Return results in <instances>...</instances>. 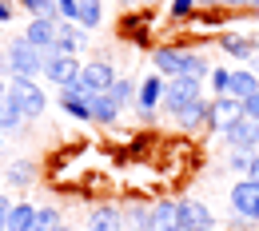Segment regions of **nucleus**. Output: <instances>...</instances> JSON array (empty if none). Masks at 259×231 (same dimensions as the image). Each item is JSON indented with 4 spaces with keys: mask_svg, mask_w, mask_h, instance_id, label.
I'll use <instances>...</instances> for the list:
<instances>
[{
    "mask_svg": "<svg viewBox=\"0 0 259 231\" xmlns=\"http://www.w3.org/2000/svg\"><path fill=\"white\" fill-rule=\"evenodd\" d=\"M0 20H12V8L8 4H0Z\"/></svg>",
    "mask_w": 259,
    "mask_h": 231,
    "instance_id": "nucleus-36",
    "label": "nucleus"
},
{
    "mask_svg": "<svg viewBox=\"0 0 259 231\" xmlns=\"http://www.w3.org/2000/svg\"><path fill=\"white\" fill-rule=\"evenodd\" d=\"M20 120H24V112H20V104L8 96H0V128H20Z\"/></svg>",
    "mask_w": 259,
    "mask_h": 231,
    "instance_id": "nucleus-22",
    "label": "nucleus"
},
{
    "mask_svg": "<svg viewBox=\"0 0 259 231\" xmlns=\"http://www.w3.org/2000/svg\"><path fill=\"white\" fill-rule=\"evenodd\" d=\"M180 227L184 231H211L215 219H211L207 203H199V199H180Z\"/></svg>",
    "mask_w": 259,
    "mask_h": 231,
    "instance_id": "nucleus-9",
    "label": "nucleus"
},
{
    "mask_svg": "<svg viewBox=\"0 0 259 231\" xmlns=\"http://www.w3.org/2000/svg\"><path fill=\"white\" fill-rule=\"evenodd\" d=\"M4 92H8V88H4V84H0V96H4Z\"/></svg>",
    "mask_w": 259,
    "mask_h": 231,
    "instance_id": "nucleus-41",
    "label": "nucleus"
},
{
    "mask_svg": "<svg viewBox=\"0 0 259 231\" xmlns=\"http://www.w3.org/2000/svg\"><path fill=\"white\" fill-rule=\"evenodd\" d=\"M124 227H128V231H148V227H152V207H132Z\"/></svg>",
    "mask_w": 259,
    "mask_h": 231,
    "instance_id": "nucleus-26",
    "label": "nucleus"
},
{
    "mask_svg": "<svg viewBox=\"0 0 259 231\" xmlns=\"http://www.w3.org/2000/svg\"><path fill=\"white\" fill-rule=\"evenodd\" d=\"M195 8H199V4H195V0H171V4H167V12H171V16H176V20H184V16H192Z\"/></svg>",
    "mask_w": 259,
    "mask_h": 231,
    "instance_id": "nucleus-29",
    "label": "nucleus"
},
{
    "mask_svg": "<svg viewBox=\"0 0 259 231\" xmlns=\"http://www.w3.org/2000/svg\"><path fill=\"white\" fill-rule=\"evenodd\" d=\"M36 219V203H12L8 211V231H28Z\"/></svg>",
    "mask_w": 259,
    "mask_h": 231,
    "instance_id": "nucleus-19",
    "label": "nucleus"
},
{
    "mask_svg": "<svg viewBox=\"0 0 259 231\" xmlns=\"http://www.w3.org/2000/svg\"><path fill=\"white\" fill-rule=\"evenodd\" d=\"M224 135V144H231V152H255L259 148V120H247V116H239Z\"/></svg>",
    "mask_w": 259,
    "mask_h": 231,
    "instance_id": "nucleus-7",
    "label": "nucleus"
},
{
    "mask_svg": "<svg viewBox=\"0 0 259 231\" xmlns=\"http://www.w3.org/2000/svg\"><path fill=\"white\" fill-rule=\"evenodd\" d=\"M220 4H227V8H239V4H251V0H220Z\"/></svg>",
    "mask_w": 259,
    "mask_h": 231,
    "instance_id": "nucleus-37",
    "label": "nucleus"
},
{
    "mask_svg": "<svg viewBox=\"0 0 259 231\" xmlns=\"http://www.w3.org/2000/svg\"><path fill=\"white\" fill-rule=\"evenodd\" d=\"M180 124L192 132V128H199V124H207V100L199 96V100H192L184 112H180Z\"/></svg>",
    "mask_w": 259,
    "mask_h": 231,
    "instance_id": "nucleus-21",
    "label": "nucleus"
},
{
    "mask_svg": "<svg viewBox=\"0 0 259 231\" xmlns=\"http://www.w3.org/2000/svg\"><path fill=\"white\" fill-rule=\"evenodd\" d=\"M80 84H84L88 92H108V88L116 84V68L108 64V60H92V64L80 68Z\"/></svg>",
    "mask_w": 259,
    "mask_h": 231,
    "instance_id": "nucleus-10",
    "label": "nucleus"
},
{
    "mask_svg": "<svg viewBox=\"0 0 259 231\" xmlns=\"http://www.w3.org/2000/svg\"><path fill=\"white\" fill-rule=\"evenodd\" d=\"M80 68L84 64H76V56H68V52H48V60H44V76L52 80V84H76L80 80Z\"/></svg>",
    "mask_w": 259,
    "mask_h": 231,
    "instance_id": "nucleus-8",
    "label": "nucleus"
},
{
    "mask_svg": "<svg viewBox=\"0 0 259 231\" xmlns=\"http://www.w3.org/2000/svg\"><path fill=\"white\" fill-rule=\"evenodd\" d=\"M8 211H12V203L8 196H0V231H8Z\"/></svg>",
    "mask_w": 259,
    "mask_h": 231,
    "instance_id": "nucleus-34",
    "label": "nucleus"
},
{
    "mask_svg": "<svg viewBox=\"0 0 259 231\" xmlns=\"http://www.w3.org/2000/svg\"><path fill=\"white\" fill-rule=\"evenodd\" d=\"M251 92H259V76H255V72H247V68H235L231 80H227V96L247 100Z\"/></svg>",
    "mask_w": 259,
    "mask_h": 231,
    "instance_id": "nucleus-18",
    "label": "nucleus"
},
{
    "mask_svg": "<svg viewBox=\"0 0 259 231\" xmlns=\"http://www.w3.org/2000/svg\"><path fill=\"white\" fill-rule=\"evenodd\" d=\"M251 8H255V12H259V0H251Z\"/></svg>",
    "mask_w": 259,
    "mask_h": 231,
    "instance_id": "nucleus-40",
    "label": "nucleus"
},
{
    "mask_svg": "<svg viewBox=\"0 0 259 231\" xmlns=\"http://www.w3.org/2000/svg\"><path fill=\"white\" fill-rule=\"evenodd\" d=\"M231 167L247 175V167H251V152H231Z\"/></svg>",
    "mask_w": 259,
    "mask_h": 231,
    "instance_id": "nucleus-32",
    "label": "nucleus"
},
{
    "mask_svg": "<svg viewBox=\"0 0 259 231\" xmlns=\"http://www.w3.org/2000/svg\"><path fill=\"white\" fill-rule=\"evenodd\" d=\"M136 104H140V112H144V116H152V108H156V104H163V76H160V72H156V76H148V80L140 84Z\"/></svg>",
    "mask_w": 259,
    "mask_h": 231,
    "instance_id": "nucleus-15",
    "label": "nucleus"
},
{
    "mask_svg": "<svg viewBox=\"0 0 259 231\" xmlns=\"http://www.w3.org/2000/svg\"><path fill=\"white\" fill-rule=\"evenodd\" d=\"M88 231H124V215L116 211V207H92V215H88Z\"/></svg>",
    "mask_w": 259,
    "mask_h": 231,
    "instance_id": "nucleus-17",
    "label": "nucleus"
},
{
    "mask_svg": "<svg viewBox=\"0 0 259 231\" xmlns=\"http://www.w3.org/2000/svg\"><path fill=\"white\" fill-rule=\"evenodd\" d=\"M24 40H28L32 48H40V52H52V48H56V20H32L28 32H24Z\"/></svg>",
    "mask_w": 259,
    "mask_h": 231,
    "instance_id": "nucleus-13",
    "label": "nucleus"
},
{
    "mask_svg": "<svg viewBox=\"0 0 259 231\" xmlns=\"http://www.w3.org/2000/svg\"><path fill=\"white\" fill-rule=\"evenodd\" d=\"M108 92H112V100H116V104L124 108V104H132V96H136V84H132V80H116V84H112Z\"/></svg>",
    "mask_w": 259,
    "mask_h": 231,
    "instance_id": "nucleus-27",
    "label": "nucleus"
},
{
    "mask_svg": "<svg viewBox=\"0 0 259 231\" xmlns=\"http://www.w3.org/2000/svg\"><path fill=\"white\" fill-rule=\"evenodd\" d=\"M211 231H215V227H211Z\"/></svg>",
    "mask_w": 259,
    "mask_h": 231,
    "instance_id": "nucleus-44",
    "label": "nucleus"
},
{
    "mask_svg": "<svg viewBox=\"0 0 259 231\" xmlns=\"http://www.w3.org/2000/svg\"><path fill=\"white\" fill-rule=\"evenodd\" d=\"M88 112H92V120H100V124H112L120 116V104L112 100V92H88Z\"/></svg>",
    "mask_w": 259,
    "mask_h": 231,
    "instance_id": "nucleus-14",
    "label": "nucleus"
},
{
    "mask_svg": "<svg viewBox=\"0 0 259 231\" xmlns=\"http://www.w3.org/2000/svg\"><path fill=\"white\" fill-rule=\"evenodd\" d=\"M52 231H72V227H68V223H56V227H52Z\"/></svg>",
    "mask_w": 259,
    "mask_h": 231,
    "instance_id": "nucleus-38",
    "label": "nucleus"
},
{
    "mask_svg": "<svg viewBox=\"0 0 259 231\" xmlns=\"http://www.w3.org/2000/svg\"><path fill=\"white\" fill-rule=\"evenodd\" d=\"M199 84L203 80H195V76H171V80H163V104H167V112H184L192 100H199Z\"/></svg>",
    "mask_w": 259,
    "mask_h": 231,
    "instance_id": "nucleus-3",
    "label": "nucleus"
},
{
    "mask_svg": "<svg viewBox=\"0 0 259 231\" xmlns=\"http://www.w3.org/2000/svg\"><path fill=\"white\" fill-rule=\"evenodd\" d=\"M231 231H247V227H231Z\"/></svg>",
    "mask_w": 259,
    "mask_h": 231,
    "instance_id": "nucleus-42",
    "label": "nucleus"
},
{
    "mask_svg": "<svg viewBox=\"0 0 259 231\" xmlns=\"http://www.w3.org/2000/svg\"><path fill=\"white\" fill-rule=\"evenodd\" d=\"M220 48L231 52V56H239V60H247V56H255V52H259L255 40H243V36H220Z\"/></svg>",
    "mask_w": 259,
    "mask_h": 231,
    "instance_id": "nucleus-20",
    "label": "nucleus"
},
{
    "mask_svg": "<svg viewBox=\"0 0 259 231\" xmlns=\"http://www.w3.org/2000/svg\"><path fill=\"white\" fill-rule=\"evenodd\" d=\"M247 175H251V179H259V152H251V167H247Z\"/></svg>",
    "mask_w": 259,
    "mask_h": 231,
    "instance_id": "nucleus-35",
    "label": "nucleus"
},
{
    "mask_svg": "<svg viewBox=\"0 0 259 231\" xmlns=\"http://www.w3.org/2000/svg\"><path fill=\"white\" fill-rule=\"evenodd\" d=\"M24 8L32 12V20H60L56 0H24Z\"/></svg>",
    "mask_w": 259,
    "mask_h": 231,
    "instance_id": "nucleus-24",
    "label": "nucleus"
},
{
    "mask_svg": "<svg viewBox=\"0 0 259 231\" xmlns=\"http://www.w3.org/2000/svg\"><path fill=\"white\" fill-rule=\"evenodd\" d=\"M8 179H12V183H28V179H32V167H28V164H16L12 171H8Z\"/></svg>",
    "mask_w": 259,
    "mask_h": 231,
    "instance_id": "nucleus-31",
    "label": "nucleus"
},
{
    "mask_svg": "<svg viewBox=\"0 0 259 231\" xmlns=\"http://www.w3.org/2000/svg\"><path fill=\"white\" fill-rule=\"evenodd\" d=\"M243 116H247V120H259V92H251V96L243 100Z\"/></svg>",
    "mask_w": 259,
    "mask_h": 231,
    "instance_id": "nucleus-33",
    "label": "nucleus"
},
{
    "mask_svg": "<svg viewBox=\"0 0 259 231\" xmlns=\"http://www.w3.org/2000/svg\"><path fill=\"white\" fill-rule=\"evenodd\" d=\"M60 108H64L68 116H76V120H92V112H88V88L76 80V84H64L60 88Z\"/></svg>",
    "mask_w": 259,
    "mask_h": 231,
    "instance_id": "nucleus-11",
    "label": "nucleus"
},
{
    "mask_svg": "<svg viewBox=\"0 0 259 231\" xmlns=\"http://www.w3.org/2000/svg\"><path fill=\"white\" fill-rule=\"evenodd\" d=\"M152 64L160 76H195V80H207L211 76V68L207 60L199 56V52H180V48H156V56H152Z\"/></svg>",
    "mask_w": 259,
    "mask_h": 231,
    "instance_id": "nucleus-1",
    "label": "nucleus"
},
{
    "mask_svg": "<svg viewBox=\"0 0 259 231\" xmlns=\"http://www.w3.org/2000/svg\"><path fill=\"white\" fill-rule=\"evenodd\" d=\"M8 96H12L16 104H20L24 120L40 116V112H44V104H48V100H44V92L36 88L32 80H24V76H12V80H8Z\"/></svg>",
    "mask_w": 259,
    "mask_h": 231,
    "instance_id": "nucleus-4",
    "label": "nucleus"
},
{
    "mask_svg": "<svg viewBox=\"0 0 259 231\" xmlns=\"http://www.w3.org/2000/svg\"><path fill=\"white\" fill-rule=\"evenodd\" d=\"M195 4H220V0H195Z\"/></svg>",
    "mask_w": 259,
    "mask_h": 231,
    "instance_id": "nucleus-39",
    "label": "nucleus"
},
{
    "mask_svg": "<svg viewBox=\"0 0 259 231\" xmlns=\"http://www.w3.org/2000/svg\"><path fill=\"white\" fill-rule=\"evenodd\" d=\"M56 223H60L56 207H36V219H32V227H28V231H52Z\"/></svg>",
    "mask_w": 259,
    "mask_h": 231,
    "instance_id": "nucleus-25",
    "label": "nucleus"
},
{
    "mask_svg": "<svg viewBox=\"0 0 259 231\" xmlns=\"http://www.w3.org/2000/svg\"><path fill=\"white\" fill-rule=\"evenodd\" d=\"M44 60H48V52L32 48V44H28L24 36H20V40H12V44H8V56H4L8 80H12V76H24V80L40 76V72H44Z\"/></svg>",
    "mask_w": 259,
    "mask_h": 231,
    "instance_id": "nucleus-2",
    "label": "nucleus"
},
{
    "mask_svg": "<svg viewBox=\"0 0 259 231\" xmlns=\"http://www.w3.org/2000/svg\"><path fill=\"white\" fill-rule=\"evenodd\" d=\"M239 116H243V100H235V96H215L207 104V128L211 132H227Z\"/></svg>",
    "mask_w": 259,
    "mask_h": 231,
    "instance_id": "nucleus-6",
    "label": "nucleus"
},
{
    "mask_svg": "<svg viewBox=\"0 0 259 231\" xmlns=\"http://www.w3.org/2000/svg\"><path fill=\"white\" fill-rule=\"evenodd\" d=\"M100 16H104V0H80V16H76V24L100 28Z\"/></svg>",
    "mask_w": 259,
    "mask_h": 231,
    "instance_id": "nucleus-23",
    "label": "nucleus"
},
{
    "mask_svg": "<svg viewBox=\"0 0 259 231\" xmlns=\"http://www.w3.org/2000/svg\"><path fill=\"white\" fill-rule=\"evenodd\" d=\"M124 4H132V0H124Z\"/></svg>",
    "mask_w": 259,
    "mask_h": 231,
    "instance_id": "nucleus-43",
    "label": "nucleus"
},
{
    "mask_svg": "<svg viewBox=\"0 0 259 231\" xmlns=\"http://www.w3.org/2000/svg\"><path fill=\"white\" fill-rule=\"evenodd\" d=\"M207 80H211V92H215V96H227V80H231V68H211V76H207Z\"/></svg>",
    "mask_w": 259,
    "mask_h": 231,
    "instance_id": "nucleus-28",
    "label": "nucleus"
},
{
    "mask_svg": "<svg viewBox=\"0 0 259 231\" xmlns=\"http://www.w3.org/2000/svg\"><path fill=\"white\" fill-rule=\"evenodd\" d=\"M148 231H184L180 227V203L176 199H160L152 207V227Z\"/></svg>",
    "mask_w": 259,
    "mask_h": 231,
    "instance_id": "nucleus-12",
    "label": "nucleus"
},
{
    "mask_svg": "<svg viewBox=\"0 0 259 231\" xmlns=\"http://www.w3.org/2000/svg\"><path fill=\"white\" fill-rule=\"evenodd\" d=\"M80 48H84V32H76L72 20H60V24H56V48H52V52H68V56H76Z\"/></svg>",
    "mask_w": 259,
    "mask_h": 231,
    "instance_id": "nucleus-16",
    "label": "nucleus"
},
{
    "mask_svg": "<svg viewBox=\"0 0 259 231\" xmlns=\"http://www.w3.org/2000/svg\"><path fill=\"white\" fill-rule=\"evenodd\" d=\"M56 8H60V20H72V24H76V16H80V0H56Z\"/></svg>",
    "mask_w": 259,
    "mask_h": 231,
    "instance_id": "nucleus-30",
    "label": "nucleus"
},
{
    "mask_svg": "<svg viewBox=\"0 0 259 231\" xmlns=\"http://www.w3.org/2000/svg\"><path fill=\"white\" fill-rule=\"evenodd\" d=\"M231 207L239 219H255L259 223V179L243 175L239 183H231Z\"/></svg>",
    "mask_w": 259,
    "mask_h": 231,
    "instance_id": "nucleus-5",
    "label": "nucleus"
}]
</instances>
